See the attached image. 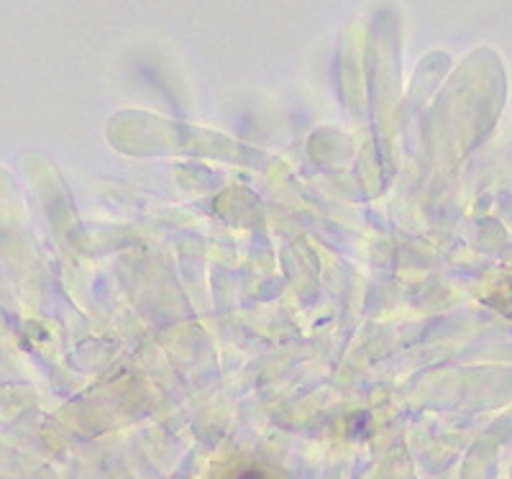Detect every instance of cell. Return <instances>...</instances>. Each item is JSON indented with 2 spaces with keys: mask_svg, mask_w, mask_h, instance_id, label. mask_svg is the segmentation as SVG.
<instances>
[{
  "mask_svg": "<svg viewBox=\"0 0 512 479\" xmlns=\"http://www.w3.org/2000/svg\"><path fill=\"white\" fill-rule=\"evenodd\" d=\"M239 479H264V474H262V472H256V469H251V472L241 474Z\"/></svg>",
  "mask_w": 512,
  "mask_h": 479,
  "instance_id": "cell-1",
  "label": "cell"
}]
</instances>
